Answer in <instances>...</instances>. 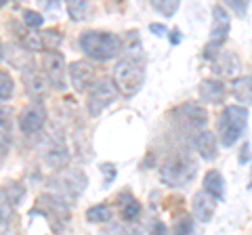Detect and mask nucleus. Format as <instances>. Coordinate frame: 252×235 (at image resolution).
I'll return each mask as SVG.
<instances>
[{
	"mask_svg": "<svg viewBox=\"0 0 252 235\" xmlns=\"http://www.w3.org/2000/svg\"><path fill=\"white\" fill-rule=\"evenodd\" d=\"M65 9L72 21H86L91 17V2L89 0H65Z\"/></svg>",
	"mask_w": 252,
	"mask_h": 235,
	"instance_id": "24",
	"label": "nucleus"
},
{
	"mask_svg": "<svg viewBox=\"0 0 252 235\" xmlns=\"http://www.w3.org/2000/svg\"><path fill=\"white\" fill-rule=\"evenodd\" d=\"M200 99L206 101V103H220L225 99V84L217 80V78H206L200 84Z\"/></svg>",
	"mask_w": 252,
	"mask_h": 235,
	"instance_id": "19",
	"label": "nucleus"
},
{
	"mask_svg": "<svg viewBox=\"0 0 252 235\" xmlns=\"http://www.w3.org/2000/svg\"><path fill=\"white\" fill-rule=\"evenodd\" d=\"M212 67H215V72L220 74V76H231V74H235V69L240 67V61L233 53L220 51L217 57L212 59Z\"/></svg>",
	"mask_w": 252,
	"mask_h": 235,
	"instance_id": "22",
	"label": "nucleus"
},
{
	"mask_svg": "<svg viewBox=\"0 0 252 235\" xmlns=\"http://www.w3.org/2000/svg\"><path fill=\"white\" fill-rule=\"evenodd\" d=\"M46 126V107L42 99H34L28 107L21 109L19 114V128L26 137H36L40 135Z\"/></svg>",
	"mask_w": 252,
	"mask_h": 235,
	"instance_id": "10",
	"label": "nucleus"
},
{
	"mask_svg": "<svg viewBox=\"0 0 252 235\" xmlns=\"http://www.w3.org/2000/svg\"><path fill=\"white\" fill-rule=\"evenodd\" d=\"M23 84H26V90L30 92L34 99H42L46 95V88H49V80H46V76L42 72H38V69H28V72H23Z\"/></svg>",
	"mask_w": 252,
	"mask_h": 235,
	"instance_id": "17",
	"label": "nucleus"
},
{
	"mask_svg": "<svg viewBox=\"0 0 252 235\" xmlns=\"http://www.w3.org/2000/svg\"><path fill=\"white\" fill-rule=\"evenodd\" d=\"M191 139H193L195 151L200 153L202 160H206V162L217 160V155H219V143H217V135H215V132L202 128V130L195 132Z\"/></svg>",
	"mask_w": 252,
	"mask_h": 235,
	"instance_id": "14",
	"label": "nucleus"
},
{
	"mask_svg": "<svg viewBox=\"0 0 252 235\" xmlns=\"http://www.w3.org/2000/svg\"><path fill=\"white\" fill-rule=\"evenodd\" d=\"M13 143V114L9 107H0V155L6 158Z\"/></svg>",
	"mask_w": 252,
	"mask_h": 235,
	"instance_id": "18",
	"label": "nucleus"
},
{
	"mask_svg": "<svg viewBox=\"0 0 252 235\" xmlns=\"http://www.w3.org/2000/svg\"><path fill=\"white\" fill-rule=\"evenodd\" d=\"M231 29V19L229 13H227L225 6H212V26H210V38L206 44V51H204V57L206 59H215L217 55L223 49V44L227 42V36H229Z\"/></svg>",
	"mask_w": 252,
	"mask_h": 235,
	"instance_id": "7",
	"label": "nucleus"
},
{
	"mask_svg": "<svg viewBox=\"0 0 252 235\" xmlns=\"http://www.w3.org/2000/svg\"><path fill=\"white\" fill-rule=\"evenodd\" d=\"M191 212L193 218L200 223H210L212 216L217 212V200L212 198L208 191H198L193 193V200H191Z\"/></svg>",
	"mask_w": 252,
	"mask_h": 235,
	"instance_id": "13",
	"label": "nucleus"
},
{
	"mask_svg": "<svg viewBox=\"0 0 252 235\" xmlns=\"http://www.w3.org/2000/svg\"><path fill=\"white\" fill-rule=\"evenodd\" d=\"M4 59V46H2V40H0V61Z\"/></svg>",
	"mask_w": 252,
	"mask_h": 235,
	"instance_id": "37",
	"label": "nucleus"
},
{
	"mask_svg": "<svg viewBox=\"0 0 252 235\" xmlns=\"http://www.w3.org/2000/svg\"><path fill=\"white\" fill-rule=\"evenodd\" d=\"M21 19H23V23H26L28 28H32V29H38V28H42V23H44V17L40 13H36V11H32V9H26L21 13Z\"/></svg>",
	"mask_w": 252,
	"mask_h": 235,
	"instance_id": "30",
	"label": "nucleus"
},
{
	"mask_svg": "<svg viewBox=\"0 0 252 235\" xmlns=\"http://www.w3.org/2000/svg\"><path fill=\"white\" fill-rule=\"evenodd\" d=\"M2 160H4V158H2V155H0V164H2Z\"/></svg>",
	"mask_w": 252,
	"mask_h": 235,
	"instance_id": "40",
	"label": "nucleus"
},
{
	"mask_svg": "<svg viewBox=\"0 0 252 235\" xmlns=\"http://www.w3.org/2000/svg\"><path fill=\"white\" fill-rule=\"evenodd\" d=\"M44 160L49 162L53 168H63V166H67V162H69V151H67L65 141H63V139H53L51 143L46 145Z\"/></svg>",
	"mask_w": 252,
	"mask_h": 235,
	"instance_id": "16",
	"label": "nucleus"
},
{
	"mask_svg": "<svg viewBox=\"0 0 252 235\" xmlns=\"http://www.w3.org/2000/svg\"><path fill=\"white\" fill-rule=\"evenodd\" d=\"M6 189V193H9V198H11V202L15 204V206H19V202L23 200V195H26V191H23V187L19 185V183H9V187H4Z\"/></svg>",
	"mask_w": 252,
	"mask_h": 235,
	"instance_id": "32",
	"label": "nucleus"
},
{
	"mask_svg": "<svg viewBox=\"0 0 252 235\" xmlns=\"http://www.w3.org/2000/svg\"><path fill=\"white\" fill-rule=\"evenodd\" d=\"M118 95H120V90H118L114 78H101V80H97L91 86L89 99H86V109H89V116L91 118H99L109 105L116 103Z\"/></svg>",
	"mask_w": 252,
	"mask_h": 235,
	"instance_id": "6",
	"label": "nucleus"
},
{
	"mask_svg": "<svg viewBox=\"0 0 252 235\" xmlns=\"http://www.w3.org/2000/svg\"><path fill=\"white\" fill-rule=\"evenodd\" d=\"M86 185H89V176L82 168H57V172L49 178V189L53 193L65 198L67 202H72L76 198H80L84 193Z\"/></svg>",
	"mask_w": 252,
	"mask_h": 235,
	"instance_id": "4",
	"label": "nucleus"
},
{
	"mask_svg": "<svg viewBox=\"0 0 252 235\" xmlns=\"http://www.w3.org/2000/svg\"><path fill=\"white\" fill-rule=\"evenodd\" d=\"M42 74L55 90H65L67 86V65L59 51H44L40 59Z\"/></svg>",
	"mask_w": 252,
	"mask_h": 235,
	"instance_id": "9",
	"label": "nucleus"
},
{
	"mask_svg": "<svg viewBox=\"0 0 252 235\" xmlns=\"http://www.w3.org/2000/svg\"><path fill=\"white\" fill-rule=\"evenodd\" d=\"M4 4H9V0H0V9H2Z\"/></svg>",
	"mask_w": 252,
	"mask_h": 235,
	"instance_id": "38",
	"label": "nucleus"
},
{
	"mask_svg": "<svg viewBox=\"0 0 252 235\" xmlns=\"http://www.w3.org/2000/svg\"><path fill=\"white\" fill-rule=\"evenodd\" d=\"M114 218V208L109 204H97L86 210V221L93 223V225H105V223H112Z\"/></svg>",
	"mask_w": 252,
	"mask_h": 235,
	"instance_id": "23",
	"label": "nucleus"
},
{
	"mask_svg": "<svg viewBox=\"0 0 252 235\" xmlns=\"http://www.w3.org/2000/svg\"><path fill=\"white\" fill-rule=\"evenodd\" d=\"M57 4H59V0H38V6L42 11H53Z\"/></svg>",
	"mask_w": 252,
	"mask_h": 235,
	"instance_id": "33",
	"label": "nucleus"
},
{
	"mask_svg": "<svg viewBox=\"0 0 252 235\" xmlns=\"http://www.w3.org/2000/svg\"><path fill=\"white\" fill-rule=\"evenodd\" d=\"M152 2V6L162 15V17H175L179 6H181V0H149Z\"/></svg>",
	"mask_w": 252,
	"mask_h": 235,
	"instance_id": "27",
	"label": "nucleus"
},
{
	"mask_svg": "<svg viewBox=\"0 0 252 235\" xmlns=\"http://www.w3.org/2000/svg\"><path fill=\"white\" fill-rule=\"evenodd\" d=\"M38 210L42 212V216L49 221L53 229H61L63 225L69 223V202L65 198H61L57 193H44L38 198Z\"/></svg>",
	"mask_w": 252,
	"mask_h": 235,
	"instance_id": "8",
	"label": "nucleus"
},
{
	"mask_svg": "<svg viewBox=\"0 0 252 235\" xmlns=\"http://www.w3.org/2000/svg\"><path fill=\"white\" fill-rule=\"evenodd\" d=\"M225 4V9H229L235 17H246L248 15V4L250 0H220Z\"/></svg>",
	"mask_w": 252,
	"mask_h": 235,
	"instance_id": "29",
	"label": "nucleus"
},
{
	"mask_svg": "<svg viewBox=\"0 0 252 235\" xmlns=\"http://www.w3.org/2000/svg\"><path fill=\"white\" fill-rule=\"evenodd\" d=\"M40 42H42V51H59L63 42V34L59 29H44L40 34Z\"/></svg>",
	"mask_w": 252,
	"mask_h": 235,
	"instance_id": "26",
	"label": "nucleus"
},
{
	"mask_svg": "<svg viewBox=\"0 0 252 235\" xmlns=\"http://www.w3.org/2000/svg\"><path fill=\"white\" fill-rule=\"evenodd\" d=\"M248 158H250V145L246 143V145L242 147V151H240V164H242V166L248 162Z\"/></svg>",
	"mask_w": 252,
	"mask_h": 235,
	"instance_id": "34",
	"label": "nucleus"
},
{
	"mask_svg": "<svg viewBox=\"0 0 252 235\" xmlns=\"http://www.w3.org/2000/svg\"><path fill=\"white\" fill-rule=\"evenodd\" d=\"M195 231V218L193 216H181L179 221L175 223V233H181V235H189Z\"/></svg>",
	"mask_w": 252,
	"mask_h": 235,
	"instance_id": "31",
	"label": "nucleus"
},
{
	"mask_svg": "<svg viewBox=\"0 0 252 235\" xmlns=\"http://www.w3.org/2000/svg\"><path fill=\"white\" fill-rule=\"evenodd\" d=\"M170 42H172V44L181 42V34H172V36H170Z\"/></svg>",
	"mask_w": 252,
	"mask_h": 235,
	"instance_id": "36",
	"label": "nucleus"
},
{
	"mask_svg": "<svg viewBox=\"0 0 252 235\" xmlns=\"http://www.w3.org/2000/svg\"><path fill=\"white\" fill-rule=\"evenodd\" d=\"M231 95L244 107L252 105V76H240L231 82Z\"/></svg>",
	"mask_w": 252,
	"mask_h": 235,
	"instance_id": "20",
	"label": "nucleus"
},
{
	"mask_svg": "<svg viewBox=\"0 0 252 235\" xmlns=\"http://www.w3.org/2000/svg\"><path fill=\"white\" fill-rule=\"evenodd\" d=\"M195 175H198V166H195L193 160L185 158V155H172V158L160 164L162 183L172 187V189H183L189 183H193Z\"/></svg>",
	"mask_w": 252,
	"mask_h": 235,
	"instance_id": "5",
	"label": "nucleus"
},
{
	"mask_svg": "<svg viewBox=\"0 0 252 235\" xmlns=\"http://www.w3.org/2000/svg\"><path fill=\"white\" fill-rule=\"evenodd\" d=\"M15 208H17V206L11 202L6 189H4V187H0V227H6V225H9V221H13Z\"/></svg>",
	"mask_w": 252,
	"mask_h": 235,
	"instance_id": "25",
	"label": "nucleus"
},
{
	"mask_svg": "<svg viewBox=\"0 0 252 235\" xmlns=\"http://www.w3.org/2000/svg\"><path fill=\"white\" fill-rule=\"evenodd\" d=\"M116 206H118V212H120L124 223H135V221H139V218H141V214H143V208H141L139 200L130 191L118 193Z\"/></svg>",
	"mask_w": 252,
	"mask_h": 235,
	"instance_id": "15",
	"label": "nucleus"
},
{
	"mask_svg": "<svg viewBox=\"0 0 252 235\" xmlns=\"http://www.w3.org/2000/svg\"><path fill=\"white\" fill-rule=\"evenodd\" d=\"M67 82L72 84L76 92H86L97 82V72L86 61H74V63L67 65Z\"/></svg>",
	"mask_w": 252,
	"mask_h": 235,
	"instance_id": "12",
	"label": "nucleus"
},
{
	"mask_svg": "<svg viewBox=\"0 0 252 235\" xmlns=\"http://www.w3.org/2000/svg\"><path fill=\"white\" fill-rule=\"evenodd\" d=\"M175 120L181 128L189 135H195L198 130L206 128V122H208V116H206V109H204L200 103H183L181 107L175 109Z\"/></svg>",
	"mask_w": 252,
	"mask_h": 235,
	"instance_id": "11",
	"label": "nucleus"
},
{
	"mask_svg": "<svg viewBox=\"0 0 252 235\" xmlns=\"http://www.w3.org/2000/svg\"><path fill=\"white\" fill-rule=\"evenodd\" d=\"M114 82L122 97H135L145 84V59L141 55H126L114 67Z\"/></svg>",
	"mask_w": 252,
	"mask_h": 235,
	"instance_id": "2",
	"label": "nucleus"
},
{
	"mask_svg": "<svg viewBox=\"0 0 252 235\" xmlns=\"http://www.w3.org/2000/svg\"><path fill=\"white\" fill-rule=\"evenodd\" d=\"M149 29H152L156 36H164V34H166V26H158V23H152Z\"/></svg>",
	"mask_w": 252,
	"mask_h": 235,
	"instance_id": "35",
	"label": "nucleus"
},
{
	"mask_svg": "<svg viewBox=\"0 0 252 235\" xmlns=\"http://www.w3.org/2000/svg\"><path fill=\"white\" fill-rule=\"evenodd\" d=\"M80 51L93 61L116 59L122 51V38L107 29H89L78 38Z\"/></svg>",
	"mask_w": 252,
	"mask_h": 235,
	"instance_id": "1",
	"label": "nucleus"
},
{
	"mask_svg": "<svg viewBox=\"0 0 252 235\" xmlns=\"http://www.w3.org/2000/svg\"><path fill=\"white\" fill-rule=\"evenodd\" d=\"M15 92V82L9 72L0 69V101H9Z\"/></svg>",
	"mask_w": 252,
	"mask_h": 235,
	"instance_id": "28",
	"label": "nucleus"
},
{
	"mask_svg": "<svg viewBox=\"0 0 252 235\" xmlns=\"http://www.w3.org/2000/svg\"><path fill=\"white\" fill-rule=\"evenodd\" d=\"M204 191H208L217 202H220L225 198V178L219 170H208L204 175Z\"/></svg>",
	"mask_w": 252,
	"mask_h": 235,
	"instance_id": "21",
	"label": "nucleus"
},
{
	"mask_svg": "<svg viewBox=\"0 0 252 235\" xmlns=\"http://www.w3.org/2000/svg\"><path fill=\"white\" fill-rule=\"evenodd\" d=\"M248 128V109L244 105H227L219 116V141L223 147H233Z\"/></svg>",
	"mask_w": 252,
	"mask_h": 235,
	"instance_id": "3",
	"label": "nucleus"
},
{
	"mask_svg": "<svg viewBox=\"0 0 252 235\" xmlns=\"http://www.w3.org/2000/svg\"><path fill=\"white\" fill-rule=\"evenodd\" d=\"M248 187L252 189V168H250V183H248Z\"/></svg>",
	"mask_w": 252,
	"mask_h": 235,
	"instance_id": "39",
	"label": "nucleus"
}]
</instances>
